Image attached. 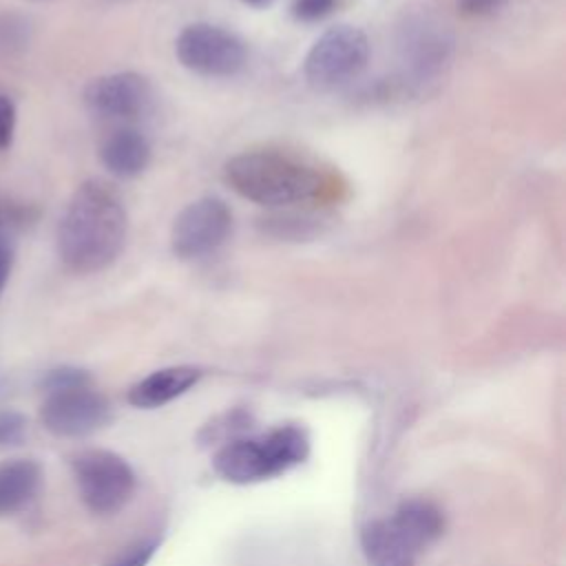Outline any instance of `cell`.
<instances>
[{
    "label": "cell",
    "instance_id": "cell-1",
    "mask_svg": "<svg viewBox=\"0 0 566 566\" xmlns=\"http://www.w3.org/2000/svg\"><path fill=\"white\" fill-rule=\"evenodd\" d=\"M126 232L128 214L119 192L102 179H88L75 188L62 212L60 259L75 274L99 272L119 256Z\"/></svg>",
    "mask_w": 566,
    "mask_h": 566
},
{
    "label": "cell",
    "instance_id": "cell-2",
    "mask_svg": "<svg viewBox=\"0 0 566 566\" xmlns=\"http://www.w3.org/2000/svg\"><path fill=\"white\" fill-rule=\"evenodd\" d=\"M223 179L239 197L268 208L314 201L325 188L321 172L312 166L274 150H248L230 157Z\"/></svg>",
    "mask_w": 566,
    "mask_h": 566
},
{
    "label": "cell",
    "instance_id": "cell-3",
    "mask_svg": "<svg viewBox=\"0 0 566 566\" xmlns=\"http://www.w3.org/2000/svg\"><path fill=\"white\" fill-rule=\"evenodd\" d=\"M307 453V433L296 424H285L261 436L228 442L217 451L212 467L228 482L252 484L294 469Z\"/></svg>",
    "mask_w": 566,
    "mask_h": 566
},
{
    "label": "cell",
    "instance_id": "cell-4",
    "mask_svg": "<svg viewBox=\"0 0 566 566\" xmlns=\"http://www.w3.org/2000/svg\"><path fill=\"white\" fill-rule=\"evenodd\" d=\"M398 60L411 84H427L440 77L453 53V38L444 22L429 13H409L396 35Z\"/></svg>",
    "mask_w": 566,
    "mask_h": 566
},
{
    "label": "cell",
    "instance_id": "cell-5",
    "mask_svg": "<svg viewBox=\"0 0 566 566\" xmlns=\"http://www.w3.org/2000/svg\"><path fill=\"white\" fill-rule=\"evenodd\" d=\"M369 60V40L363 29L336 24L323 31L310 46L303 73L318 88H334L356 77Z\"/></svg>",
    "mask_w": 566,
    "mask_h": 566
},
{
    "label": "cell",
    "instance_id": "cell-6",
    "mask_svg": "<svg viewBox=\"0 0 566 566\" xmlns=\"http://www.w3.org/2000/svg\"><path fill=\"white\" fill-rule=\"evenodd\" d=\"M73 475L82 502L99 515L119 511L135 491V471L113 451L88 449L77 453L73 458Z\"/></svg>",
    "mask_w": 566,
    "mask_h": 566
},
{
    "label": "cell",
    "instance_id": "cell-7",
    "mask_svg": "<svg viewBox=\"0 0 566 566\" xmlns=\"http://www.w3.org/2000/svg\"><path fill=\"white\" fill-rule=\"evenodd\" d=\"M175 53L188 71L206 77L237 75L248 60L245 42L237 33L210 22L184 27L175 40Z\"/></svg>",
    "mask_w": 566,
    "mask_h": 566
},
{
    "label": "cell",
    "instance_id": "cell-8",
    "mask_svg": "<svg viewBox=\"0 0 566 566\" xmlns=\"http://www.w3.org/2000/svg\"><path fill=\"white\" fill-rule=\"evenodd\" d=\"M108 418V400L91 382L49 389L40 407L42 424L60 438L88 436L104 427Z\"/></svg>",
    "mask_w": 566,
    "mask_h": 566
},
{
    "label": "cell",
    "instance_id": "cell-9",
    "mask_svg": "<svg viewBox=\"0 0 566 566\" xmlns=\"http://www.w3.org/2000/svg\"><path fill=\"white\" fill-rule=\"evenodd\" d=\"M232 230V212L219 197L188 203L172 221L170 248L179 259H201L221 248Z\"/></svg>",
    "mask_w": 566,
    "mask_h": 566
},
{
    "label": "cell",
    "instance_id": "cell-10",
    "mask_svg": "<svg viewBox=\"0 0 566 566\" xmlns=\"http://www.w3.org/2000/svg\"><path fill=\"white\" fill-rule=\"evenodd\" d=\"M84 104L102 119H133L150 108L153 86L135 71L108 73L86 84Z\"/></svg>",
    "mask_w": 566,
    "mask_h": 566
},
{
    "label": "cell",
    "instance_id": "cell-11",
    "mask_svg": "<svg viewBox=\"0 0 566 566\" xmlns=\"http://www.w3.org/2000/svg\"><path fill=\"white\" fill-rule=\"evenodd\" d=\"M150 157H153L150 142L146 139L144 133L130 126L111 130L99 144L102 166L119 179H133L142 175L148 168Z\"/></svg>",
    "mask_w": 566,
    "mask_h": 566
},
{
    "label": "cell",
    "instance_id": "cell-12",
    "mask_svg": "<svg viewBox=\"0 0 566 566\" xmlns=\"http://www.w3.org/2000/svg\"><path fill=\"white\" fill-rule=\"evenodd\" d=\"M201 378V371L190 365L164 367L137 380L128 391V402L137 409H157L184 396Z\"/></svg>",
    "mask_w": 566,
    "mask_h": 566
},
{
    "label": "cell",
    "instance_id": "cell-13",
    "mask_svg": "<svg viewBox=\"0 0 566 566\" xmlns=\"http://www.w3.org/2000/svg\"><path fill=\"white\" fill-rule=\"evenodd\" d=\"M360 546L369 566H416L418 553L391 520L369 522L360 533Z\"/></svg>",
    "mask_w": 566,
    "mask_h": 566
},
{
    "label": "cell",
    "instance_id": "cell-14",
    "mask_svg": "<svg viewBox=\"0 0 566 566\" xmlns=\"http://www.w3.org/2000/svg\"><path fill=\"white\" fill-rule=\"evenodd\" d=\"M42 469L35 460L13 458L0 462V517L22 511L38 495Z\"/></svg>",
    "mask_w": 566,
    "mask_h": 566
},
{
    "label": "cell",
    "instance_id": "cell-15",
    "mask_svg": "<svg viewBox=\"0 0 566 566\" xmlns=\"http://www.w3.org/2000/svg\"><path fill=\"white\" fill-rule=\"evenodd\" d=\"M389 520L416 553L431 546L444 531V515L429 500H407Z\"/></svg>",
    "mask_w": 566,
    "mask_h": 566
},
{
    "label": "cell",
    "instance_id": "cell-16",
    "mask_svg": "<svg viewBox=\"0 0 566 566\" xmlns=\"http://www.w3.org/2000/svg\"><path fill=\"white\" fill-rule=\"evenodd\" d=\"M29 44V22L18 13H0V51L7 55L24 51Z\"/></svg>",
    "mask_w": 566,
    "mask_h": 566
},
{
    "label": "cell",
    "instance_id": "cell-17",
    "mask_svg": "<svg viewBox=\"0 0 566 566\" xmlns=\"http://www.w3.org/2000/svg\"><path fill=\"white\" fill-rule=\"evenodd\" d=\"M263 230L276 239H305L314 232V221L296 214H274L263 219Z\"/></svg>",
    "mask_w": 566,
    "mask_h": 566
},
{
    "label": "cell",
    "instance_id": "cell-18",
    "mask_svg": "<svg viewBox=\"0 0 566 566\" xmlns=\"http://www.w3.org/2000/svg\"><path fill=\"white\" fill-rule=\"evenodd\" d=\"M29 422L15 409H0V451L20 447L27 438Z\"/></svg>",
    "mask_w": 566,
    "mask_h": 566
},
{
    "label": "cell",
    "instance_id": "cell-19",
    "mask_svg": "<svg viewBox=\"0 0 566 566\" xmlns=\"http://www.w3.org/2000/svg\"><path fill=\"white\" fill-rule=\"evenodd\" d=\"M338 0H292V15L298 22H318L334 13Z\"/></svg>",
    "mask_w": 566,
    "mask_h": 566
},
{
    "label": "cell",
    "instance_id": "cell-20",
    "mask_svg": "<svg viewBox=\"0 0 566 566\" xmlns=\"http://www.w3.org/2000/svg\"><path fill=\"white\" fill-rule=\"evenodd\" d=\"M80 382H91V376L80 369V367H55L44 374L42 378V389H57V387H69V385H80Z\"/></svg>",
    "mask_w": 566,
    "mask_h": 566
},
{
    "label": "cell",
    "instance_id": "cell-21",
    "mask_svg": "<svg viewBox=\"0 0 566 566\" xmlns=\"http://www.w3.org/2000/svg\"><path fill=\"white\" fill-rule=\"evenodd\" d=\"M15 122H18V113H15L13 99L0 93V150L11 148L13 135H15Z\"/></svg>",
    "mask_w": 566,
    "mask_h": 566
},
{
    "label": "cell",
    "instance_id": "cell-22",
    "mask_svg": "<svg viewBox=\"0 0 566 566\" xmlns=\"http://www.w3.org/2000/svg\"><path fill=\"white\" fill-rule=\"evenodd\" d=\"M157 551V539H144L122 553L111 566H146Z\"/></svg>",
    "mask_w": 566,
    "mask_h": 566
},
{
    "label": "cell",
    "instance_id": "cell-23",
    "mask_svg": "<svg viewBox=\"0 0 566 566\" xmlns=\"http://www.w3.org/2000/svg\"><path fill=\"white\" fill-rule=\"evenodd\" d=\"M13 270V243L11 239L0 230V294L4 292L9 276Z\"/></svg>",
    "mask_w": 566,
    "mask_h": 566
},
{
    "label": "cell",
    "instance_id": "cell-24",
    "mask_svg": "<svg viewBox=\"0 0 566 566\" xmlns=\"http://www.w3.org/2000/svg\"><path fill=\"white\" fill-rule=\"evenodd\" d=\"M506 0H458V7L464 15H486L500 9Z\"/></svg>",
    "mask_w": 566,
    "mask_h": 566
},
{
    "label": "cell",
    "instance_id": "cell-25",
    "mask_svg": "<svg viewBox=\"0 0 566 566\" xmlns=\"http://www.w3.org/2000/svg\"><path fill=\"white\" fill-rule=\"evenodd\" d=\"M245 4H252V7H263V4H270L272 0H241Z\"/></svg>",
    "mask_w": 566,
    "mask_h": 566
}]
</instances>
